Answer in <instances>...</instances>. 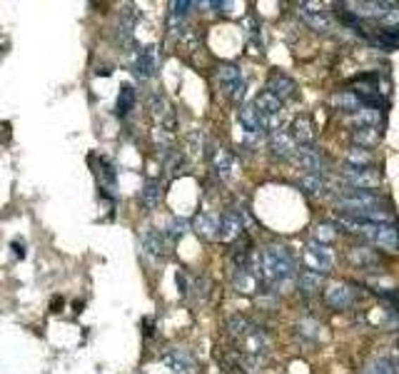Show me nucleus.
<instances>
[{"instance_id": "nucleus-35", "label": "nucleus", "mask_w": 399, "mask_h": 374, "mask_svg": "<svg viewBox=\"0 0 399 374\" xmlns=\"http://www.w3.org/2000/svg\"><path fill=\"white\" fill-rule=\"evenodd\" d=\"M322 187H324L322 175H305V172H302V177H300V190H302L305 195L315 198V195L322 193Z\"/></svg>"}, {"instance_id": "nucleus-22", "label": "nucleus", "mask_w": 399, "mask_h": 374, "mask_svg": "<svg viewBox=\"0 0 399 374\" xmlns=\"http://www.w3.org/2000/svg\"><path fill=\"white\" fill-rule=\"evenodd\" d=\"M382 140V130L379 127H372V125H365V127H357L355 132H352V143L357 145V148H374V145Z\"/></svg>"}, {"instance_id": "nucleus-16", "label": "nucleus", "mask_w": 399, "mask_h": 374, "mask_svg": "<svg viewBox=\"0 0 399 374\" xmlns=\"http://www.w3.org/2000/svg\"><path fill=\"white\" fill-rule=\"evenodd\" d=\"M232 285L240 295H258L262 290V277L258 272H252L250 267H240L232 277Z\"/></svg>"}, {"instance_id": "nucleus-13", "label": "nucleus", "mask_w": 399, "mask_h": 374, "mask_svg": "<svg viewBox=\"0 0 399 374\" xmlns=\"http://www.w3.org/2000/svg\"><path fill=\"white\" fill-rule=\"evenodd\" d=\"M267 93H272L277 100H292L297 98V85L292 77H287L284 72H272L267 80Z\"/></svg>"}, {"instance_id": "nucleus-20", "label": "nucleus", "mask_w": 399, "mask_h": 374, "mask_svg": "<svg viewBox=\"0 0 399 374\" xmlns=\"http://www.w3.org/2000/svg\"><path fill=\"white\" fill-rule=\"evenodd\" d=\"M255 327H258V325H252L250 319L242 317V314H232V317H227V322H224V332H227V337H230L235 344L240 340H245V337L250 335Z\"/></svg>"}, {"instance_id": "nucleus-30", "label": "nucleus", "mask_w": 399, "mask_h": 374, "mask_svg": "<svg viewBox=\"0 0 399 374\" xmlns=\"http://www.w3.org/2000/svg\"><path fill=\"white\" fill-rule=\"evenodd\" d=\"M190 8L192 3H187V0H175V3H170V25H172V30H177L185 22V18L190 15Z\"/></svg>"}, {"instance_id": "nucleus-32", "label": "nucleus", "mask_w": 399, "mask_h": 374, "mask_svg": "<svg viewBox=\"0 0 399 374\" xmlns=\"http://www.w3.org/2000/svg\"><path fill=\"white\" fill-rule=\"evenodd\" d=\"M350 120H355V122H360V127H365V125H372V127H379V120H382V112L377 110V108H360V110L355 112V115L350 117Z\"/></svg>"}, {"instance_id": "nucleus-10", "label": "nucleus", "mask_w": 399, "mask_h": 374, "mask_svg": "<svg viewBox=\"0 0 399 374\" xmlns=\"http://www.w3.org/2000/svg\"><path fill=\"white\" fill-rule=\"evenodd\" d=\"M357 295L350 285H329L324 290V302L332 309H350L355 304Z\"/></svg>"}, {"instance_id": "nucleus-26", "label": "nucleus", "mask_w": 399, "mask_h": 374, "mask_svg": "<svg viewBox=\"0 0 399 374\" xmlns=\"http://www.w3.org/2000/svg\"><path fill=\"white\" fill-rule=\"evenodd\" d=\"M160 195H163V190H160V182L158 180H148L145 185H142L140 190V202L145 209H155L160 205Z\"/></svg>"}, {"instance_id": "nucleus-4", "label": "nucleus", "mask_w": 399, "mask_h": 374, "mask_svg": "<svg viewBox=\"0 0 399 374\" xmlns=\"http://www.w3.org/2000/svg\"><path fill=\"white\" fill-rule=\"evenodd\" d=\"M240 235H245V215L240 209H224L220 215V225H217V237L230 243V240H237Z\"/></svg>"}, {"instance_id": "nucleus-29", "label": "nucleus", "mask_w": 399, "mask_h": 374, "mask_svg": "<svg viewBox=\"0 0 399 374\" xmlns=\"http://www.w3.org/2000/svg\"><path fill=\"white\" fill-rule=\"evenodd\" d=\"M369 40L384 50H394L399 48V28H382L374 35H369Z\"/></svg>"}, {"instance_id": "nucleus-39", "label": "nucleus", "mask_w": 399, "mask_h": 374, "mask_svg": "<svg viewBox=\"0 0 399 374\" xmlns=\"http://www.w3.org/2000/svg\"><path fill=\"white\" fill-rule=\"evenodd\" d=\"M374 364H377V369L382 374H399V362L392 357H379L374 359Z\"/></svg>"}, {"instance_id": "nucleus-23", "label": "nucleus", "mask_w": 399, "mask_h": 374, "mask_svg": "<svg viewBox=\"0 0 399 374\" xmlns=\"http://www.w3.org/2000/svg\"><path fill=\"white\" fill-rule=\"evenodd\" d=\"M232 167H235V157H232L230 150H224V148L215 150V155H213V170H215V175L222 177V180H227V177L232 175Z\"/></svg>"}, {"instance_id": "nucleus-38", "label": "nucleus", "mask_w": 399, "mask_h": 374, "mask_svg": "<svg viewBox=\"0 0 399 374\" xmlns=\"http://www.w3.org/2000/svg\"><path fill=\"white\" fill-rule=\"evenodd\" d=\"M98 175H100V182H103V185L108 187V190H113V187H115V167L110 165L108 160H100Z\"/></svg>"}, {"instance_id": "nucleus-31", "label": "nucleus", "mask_w": 399, "mask_h": 374, "mask_svg": "<svg viewBox=\"0 0 399 374\" xmlns=\"http://www.w3.org/2000/svg\"><path fill=\"white\" fill-rule=\"evenodd\" d=\"M357 8H360L357 18H379L382 20L392 8V3H357Z\"/></svg>"}, {"instance_id": "nucleus-37", "label": "nucleus", "mask_w": 399, "mask_h": 374, "mask_svg": "<svg viewBox=\"0 0 399 374\" xmlns=\"http://www.w3.org/2000/svg\"><path fill=\"white\" fill-rule=\"evenodd\" d=\"M319 322H315V319H305V322H300L297 325V335H302L305 340H319Z\"/></svg>"}, {"instance_id": "nucleus-41", "label": "nucleus", "mask_w": 399, "mask_h": 374, "mask_svg": "<svg viewBox=\"0 0 399 374\" xmlns=\"http://www.w3.org/2000/svg\"><path fill=\"white\" fill-rule=\"evenodd\" d=\"M13 254H15V257H25V245L23 243H13Z\"/></svg>"}, {"instance_id": "nucleus-15", "label": "nucleus", "mask_w": 399, "mask_h": 374, "mask_svg": "<svg viewBox=\"0 0 399 374\" xmlns=\"http://www.w3.org/2000/svg\"><path fill=\"white\" fill-rule=\"evenodd\" d=\"M347 259H350L355 267H360V270H379V264H382V257H379L377 250L365 247V245L352 247L350 252H347Z\"/></svg>"}, {"instance_id": "nucleus-2", "label": "nucleus", "mask_w": 399, "mask_h": 374, "mask_svg": "<svg viewBox=\"0 0 399 374\" xmlns=\"http://www.w3.org/2000/svg\"><path fill=\"white\" fill-rule=\"evenodd\" d=\"M305 267L310 272H317V275H327L334 267V254L327 245L312 243L305 247Z\"/></svg>"}, {"instance_id": "nucleus-24", "label": "nucleus", "mask_w": 399, "mask_h": 374, "mask_svg": "<svg viewBox=\"0 0 399 374\" xmlns=\"http://www.w3.org/2000/svg\"><path fill=\"white\" fill-rule=\"evenodd\" d=\"M217 225L220 220H215L208 212H200V215L195 217V222H192V230L203 237V240H215V237H217Z\"/></svg>"}, {"instance_id": "nucleus-6", "label": "nucleus", "mask_w": 399, "mask_h": 374, "mask_svg": "<svg viewBox=\"0 0 399 374\" xmlns=\"http://www.w3.org/2000/svg\"><path fill=\"white\" fill-rule=\"evenodd\" d=\"M165 367L172 374H195L197 372V362L187 349H167L163 354Z\"/></svg>"}, {"instance_id": "nucleus-33", "label": "nucleus", "mask_w": 399, "mask_h": 374, "mask_svg": "<svg viewBox=\"0 0 399 374\" xmlns=\"http://www.w3.org/2000/svg\"><path fill=\"white\" fill-rule=\"evenodd\" d=\"M345 162L347 165H352V167H369V162H372V153L369 150H365V148H350L347 150V155H345Z\"/></svg>"}, {"instance_id": "nucleus-9", "label": "nucleus", "mask_w": 399, "mask_h": 374, "mask_svg": "<svg viewBox=\"0 0 399 374\" xmlns=\"http://www.w3.org/2000/svg\"><path fill=\"white\" fill-rule=\"evenodd\" d=\"M237 120H240V125L245 127L247 135H262V132L267 130V120L260 115V110L255 108V105H240Z\"/></svg>"}, {"instance_id": "nucleus-3", "label": "nucleus", "mask_w": 399, "mask_h": 374, "mask_svg": "<svg viewBox=\"0 0 399 374\" xmlns=\"http://www.w3.org/2000/svg\"><path fill=\"white\" fill-rule=\"evenodd\" d=\"M342 177L350 187H360V190H372V187H379L382 185V175H379L377 167H352V165H345L342 170Z\"/></svg>"}, {"instance_id": "nucleus-12", "label": "nucleus", "mask_w": 399, "mask_h": 374, "mask_svg": "<svg viewBox=\"0 0 399 374\" xmlns=\"http://www.w3.org/2000/svg\"><path fill=\"white\" fill-rule=\"evenodd\" d=\"M297 165H300V170L305 172V175H322V155L317 153V150L312 148V145H302V148H297Z\"/></svg>"}, {"instance_id": "nucleus-43", "label": "nucleus", "mask_w": 399, "mask_h": 374, "mask_svg": "<svg viewBox=\"0 0 399 374\" xmlns=\"http://www.w3.org/2000/svg\"><path fill=\"white\" fill-rule=\"evenodd\" d=\"M360 374H382V372H379V369H377V364L372 362V364H365Z\"/></svg>"}, {"instance_id": "nucleus-44", "label": "nucleus", "mask_w": 399, "mask_h": 374, "mask_svg": "<svg viewBox=\"0 0 399 374\" xmlns=\"http://www.w3.org/2000/svg\"><path fill=\"white\" fill-rule=\"evenodd\" d=\"M58 307H63V299L55 297V299H53V312H58Z\"/></svg>"}, {"instance_id": "nucleus-28", "label": "nucleus", "mask_w": 399, "mask_h": 374, "mask_svg": "<svg viewBox=\"0 0 399 374\" xmlns=\"http://www.w3.org/2000/svg\"><path fill=\"white\" fill-rule=\"evenodd\" d=\"M250 247H252V240L247 237V232L237 237L235 247H232V262L237 264V270H240V267H247V259H250V252H252Z\"/></svg>"}, {"instance_id": "nucleus-18", "label": "nucleus", "mask_w": 399, "mask_h": 374, "mask_svg": "<svg viewBox=\"0 0 399 374\" xmlns=\"http://www.w3.org/2000/svg\"><path fill=\"white\" fill-rule=\"evenodd\" d=\"M137 22V11L135 6H125L120 11V20H118V28H115V38L120 45H130L132 43V28H135Z\"/></svg>"}, {"instance_id": "nucleus-19", "label": "nucleus", "mask_w": 399, "mask_h": 374, "mask_svg": "<svg viewBox=\"0 0 399 374\" xmlns=\"http://www.w3.org/2000/svg\"><path fill=\"white\" fill-rule=\"evenodd\" d=\"M132 70H135L137 77L148 80V77L155 75L158 70V58H155V48H145L135 56V63H132Z\"/></svg>"}, {"instance_id": "nucleus-17", "label": "nucleus", "mask_w": 399, "mask_h": 374, "mask_svg": "<svg viewBox=\"0 0 399 374\" xmlns=\"http://www.w3.org/2000/svg\"><path fill=\"white\" fill-rule=\"evenodd\" d=\"M374 245H379L387 252H399V227L397 225H374V232L369 237Z\"/></svg>"}, {"instance_id": "nucleus-8", "label": "nucleus", "mask_w": 399, "mask_h": 374, "mask_svg": "<svg viewBox=\"0 0 399 374\" xmlns=\"http://www.w3.org/2000/svg\"><path fill=\"white\" fill-rule=\"evenodd\" d=\"M170 240L167 232H160V230H145L142 232V250L155 259H163L170 254Z\"/></svg>"}, {"instance_id": "nucleus-21", "label": "nucleus", "mask_w": 399, "mask_h": 374, "mask_svg": "<svg viewBox=\"0 0 399 374\" xmlns=\"http://www.w3.org/2000/svg\"><path fill=\"white\" fill-rule=\"evenodd\" d=\"M292 138L302 145H312L315 140V122H312L310 115H297L295 122H292Z\"/></svg>"}, {"instance_id": "nucleus-14", "label": "nucleus", "mask_w": 399, "mask_h": 374, "mask_svg": "<svg viewBox=\"0 0 399 374\" xmlns=\"http://www.w3.org/2000/svg\"><path fill=\"white\" fill-rule=\"evenodd\" d=\"M255 108H258L260 115L267 120V130L277 125V117H279V112H282V100H277L272 93L265 90V93H260L258 100H255Z\"/></svg>"}, {"instance_id": "nucleus-36", "label": "nucleus", "mask_w": 399, "mask_h": 374, "mask_svg": "<svg viewBox=\"0 0 399 374\" xmlns=\"http://www.w3.org/2000/svg\"><path fill=\"white\" fill-rule=\"evenodd\" d=\"M312 235H315V243L327 245V247H329V243H334V240H337V230H334L332 222H319V225H315Z\"/></svg>"}, {"instance_id": "nucleus-34", "label": "nucleus", "mask_w": 399, "mask_h": 374, "mask_svg": "<svg viewBox=\"0 0 399 374\" xmlns=\"http://www.w3.org/2000/svg\"><path fill=\"white\" fill-rule=\"evenodd\" d=\"M132 105H135V88H132V85H122L120 95H118V105H115L118 115H127V112L132 110Z\"/></svg>"}, {"instance_id": "nucleus-27", "label": "nucleus", "mask_w": 399, "mask_h": 374, "mask_svg": "<svg viewBox=\"0 0 399 374\" xmlns=\"http://www.w3.org/2000/svg\"><path fill=\"white\" fill-rule=\"evenodd\" d=\"M332 103L337 105V108H339L342 112H350V115H355V112L362 108V100L357 98V95L352 93V90H339V93H334Z\"/></svg>"}, {"instance_id": "nucleus-11", "label": "nucleus", "mask_w": 399, "mask_h": 374, "mask_svg": "<svg viewBox=\"0 0 399 374\" xmlns=\"http://www.w3.org/2000/svg\"><path fill=\"white\" fill-rule=\"evenodd\" d=\"M270 150L277 160H290L297 155V140L292 138V132L274 130L272 138H270Z\"/></svg>"}, {"instance_id": "nucleus-7", "label": "nucleus", "mask_w": 399, "mask_h": 374, "mask_svg": "<svg viewBox=\"0 0 399 374\" xmlns=\"http://www.w3.org/2000/svg\"><path fill=\"white\" fill-rule=\"evenodd\" d=\"M220 77V88L222 93H227L232 100H240L242 98V90H245V80H242V72L237 65H222L217 72Z\"/></svg>"}, {"instance_id": "nucleus-40", "label": "nucleus", "mask_w": 399, "mask_h": 374, "mask_svg": "<svg viewBox=\"0 0 399 374\" xmlns=\"http://www.w3.org/2000/svg\"><path fill=\"white\" fill-rule=\"evenodd\" d=\"M187 227H190V225H187L185 220H172V222H170V230H165V232H167V237L175 243V240H180V237L185 235Z\"/></svg>"}, {"instance_id": "nucleus-25", "label": "nucleus", "mask_w": 399, "mask_h": 374, "mask_svg": "<svg viewBox=\"0 0 399 374\" xmlns=\"http://www.w3.org/2000/svg\"><path fill=\"white\" fill-rule=\"evenodd\" d=\"M297 282H300V292H302V295H305V297H312V295L322 292V287H324V275H317V272L305 270Z\"/></svg>"}, {"instance_id": "nucleus-1", "label": "nucleus", "mask_w": 399, "mask_h": 374, "mask_svg": "<svg viewBox=\"0 0 399 374\" xmlns=\"http://www.w3.org/2000/svg\"><path fill=\"white\" fill-rule=\"evenodd\" d=\"M258 275L270 285H282L297 275V262L292 252L282 245H270L258 254Z\"/></svg>"}, {"instance_id": "nucleus-5", "label": "nucleus", "mask_w": 399, "mask_h": 374, "mask_svg": "<svg viewBox=\"0 0 399 374\" xmlns=\"http://www.w3.org/2000/svg\"><path fill=\"white\" fill-rule=\"evenodd\" d=\"M300 18L317 33H329L332 30V18H329V13H324L322 3H302Z\"/></svg>"}, {"instance_id": "nucleus-42", "label": "nucleus", "mask_w": 399, "mask_h": 374, "mask_svg": "<svg viewBox=\"0 0 399 374\" xmlns=\"http://www.w3.org/2000/svg\"><path fill=\"white\" fill-rule=\"evenodd\" d=\"M177 287H180V295L185 297L187 295V280L182 277V272H177Z\"/></svg>"}]
</instances>
